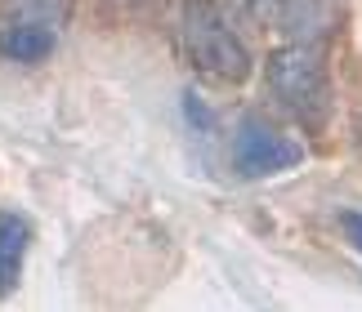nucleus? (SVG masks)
Listing matches in <instances>:
<instances>
[{
    "mask_svg": "<svg viewBox=\"0 0 362 312\" xmlns=\"http://www.w3.org/2000/svg\"><path fill=\"white\" fill-rule=\"evenodd\" d=\"M184 54L197 72L215 76V80H228L238 85L250 76V54L238 40V32L224 23L211 0H184Z\"/></svg>",
    "mask_w": 362,
    "mask_h": 312,
    "instance_id": "1",
    "label": "nucleus"
},
{
    "mask_svg": "<svg viewBox=\"0 0 362 312\" xmlns=\"http://www.w3.org/2000/svg\"><path fill=\"white\" fill-rule=\"evenodd\" d=\"M269 90L304 121L322 116V98H327V80H322V59L309 45H286L273 49L269 59Z\"/></svg>",
    "mask_w": 362,
    "mask_h": 312,
    "instance_id": "2",
    "label": "nucleus"
},
{
    "mask_svg": "<svg viewBox=\"0 0 362 312\" xmlns=\"http://www.w3.org/2000/svg\"><path fill=\"white\" fill-rule=\"evenodd\" d=\"M304 152L296 138H286L277 125L250 116L238 125V134H233V169H238L242 179H264V174H282V169L300 165Z\"/></svg>",
    "mask_w": 362,
    "mask_h": 312,
    "instance_id": "3",
    "label": "nucleus"
},
{
    "mask_svg": "<svg viewBox=\"0 0 362 312\" xmlns=\"http://www.w3.org/2000/svg\"><path fill=\"white\" fill-rule=\"evenodd\" d=\"M27 246H32V223L23 215H13V210H5L0 215V294H9L18 286Z\"/></svg>",
    "mask_w": 362,
    "mask_h": 312,
    "instance_id": "4",
    "label": "nucleus"
},
{
    "mask_svg": "<svg viewBox=\"0 0 362 312\" xmlns=\"http://www.w3.org/2000/svg\"><path fill=\"white\" fill-rule=\"evenodd\" d=\"M54 49V27L40 18H18L9 27H0V54L13 63H36Z\"/></svg>",
    "mask_w": 362,
    "mask_h": 312,
    "instance_id": "5",
    "label": "nucleus"
},
{
    "mask_svg": "<svg viewBox=\"0 0 362 312\" xmlns=\"http://www.w3.org/2000/svg\"><path fill=\"white\" fill-rule=\"evenodd\" d=\"M340 223H344V232L354 236V246L362 250V215H354V210H344V215H340Z\"/></svg>",
    "mask_w": 362,
    "mask_h": 312,
    "instance_id": "6",
    "label": "nucleus"
}]
</instances>
